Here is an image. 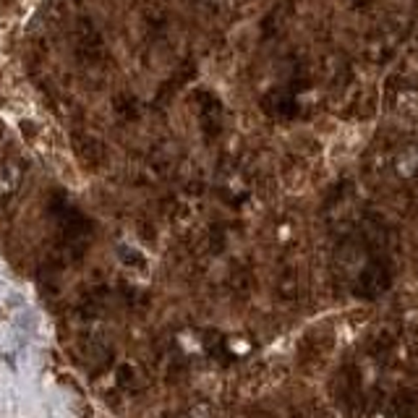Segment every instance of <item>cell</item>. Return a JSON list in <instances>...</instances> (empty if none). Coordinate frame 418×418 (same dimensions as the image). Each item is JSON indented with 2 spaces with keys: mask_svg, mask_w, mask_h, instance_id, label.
<instances>
[{
  "mask_svg": "<svg viewBox=\"0 0 418 418\" xmlns=\"http://www.w3.org/2000/svg\"><path fill=\"white\" fill-rule=\"evenodd\" d=\"M21 183V170L13 162H3L0 165V193H13Z\"/></svg>",
  "mask_w": 418,
  "mask_h": 418,
  "instance_id": "6da1fadb",
  "label": "cell"
}]
</instances>
